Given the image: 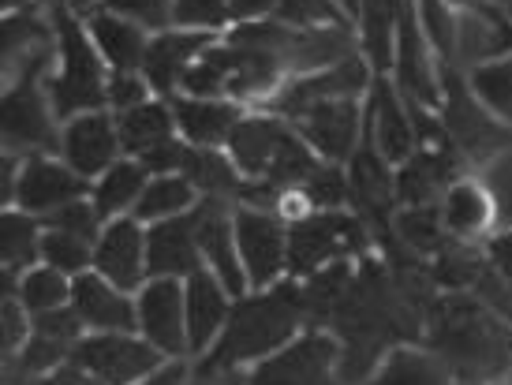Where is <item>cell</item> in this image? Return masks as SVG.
Returning a JSON list of instances; mask_svg holds the SVG:
<instances>
[{
  "instance_id": "cell-5",
  "label": "cell",
  "mask_w": 512,
  "mask_h": 385,
  "mask_svg": "<svg viewBox=\"0 0 512 385\" xmlns=\"http://www.w3.org/2000/svg\"><path fill=\"white\" fill-rule=\"evenodd\" d=\"M441 124L456 154L475 165H483L512 146V128L486 113V105L471 90L468 75H460L453 64H441Z\"/></svg>"
},
{
  "instance_id": "cell-27",
  "label": "cell",
  "mask_w": 512,
  "mask_h": 385,
  "mask_svg": "<svg viewBox=\"0 0 512 385\" xmlns=\"http://www.w3.org/2000/svg\"><path fill=\"white\" fill-rule=\"evenodd\" d=\"M150 176L154 172L146 169L139 157H120L116 165L101 172L98 180L90 184V202L101 214V221L135 214V202L143 195V187L150 184Z\"/></svg>"
},
{
  "instance_id": "cell-9",
  "label": "cell",
  "mask_w": 512,
  "mask_h": 385,
  "mask_svg": "<svg viewBox=\"0 0 512 385\" xmlns=\"http://www.w3.org/2000/svg\"><path fill=\"white\" fill-rule=\"evenodd\" d=\"M374 75L378 72L370 68V60L363 57V53H356V57L341 60V64H333V68H322V72L288 79V83L281 86L266 105H262V113L292 120L296 113L311 109V105H318V101H337V98L367 101Z\"/></svg>"
},
{
  "instance_id": "cell-35",
  "label": "cell",
  "mask_w": 512,
  "mask_h": 385,
  "mask_svg": "<svg viewBox=\"0 0 512 385\" xmlns=\"http://www.w3.org/2000/svg\"><path fill=\"white\" fill-rule=\"evenodd\" d=\"M172 27L202 30V34H225L232 27L228 0H172Z\"/></svg>"
},
{
  "instance_id": "cell-36",
  "label": "cell",
  "mask_w": 512,
  "mask_h": 385,
  "mask_svg": "<svg viewBox=\"0 0 512 385\" xmlns=\"http://www.w3.org/2000/svg\"><path fill=\"white\" fill-rule=\"evenodd\" d=\"M94 8L124 15L131 23L146 27L150 34H161V30L172 27V0H94Z\"/></svg>"
},
{
  "instance_id": "cell-41",
  "label": "cell",
  "mask_w": 512,
  "mask_h": 385,
  "mask_svg": "<svg viewBox=\"0 0 512 385\" xmlns=\"http://www.w3.org/2000/svg\"><path fill=\"white\" fill-rule=\"evenodd\" d=\"M34 385H101V382L90 371H83L79 363H72V359H68V363H64V367H57V371L34 378Z\"/></svg>"
},
{
  "instance_id": "cell-17",
  "label": "cell",
  "mask_w": 512,
  "mask_h": 385,
  "mask_svg": "<svg viewBox=\"0 0 512 385\" xmlns=\"http://www.w3.org/2000/svg\"><path fill=\"white\" fill-rule=\"evenodd\" d=\"M94 270L124 292H139L150 281V251H146V225L135 217L105 221L94 243Z\"/></svg>"
},
{
  "instance_id": "cell-11",
  "label": "cell",
  "mask_w": 512,
  "mask_h": 385,
  "mask_svg": "<svg viewBox=\"0 0 512 385\" xmlns=\"http://www.w3.org/2000/svg\"><path fill=\"white\" fill-rule=\"evenodd\" d=\"M236 247L251 292L288 277V221L273 210L236 206Z\"/></svg>"
},
{
  "instance_id": "cell-13",
  "label": "cell",
  "mask_w": 512,
  "mask_h": 385,
  "mask_svg": "<svg viewBox=\"0 0 512 385\" xmlns=\"http://www.w3.org/2000/svg\"><path fill=\"white\" fill-rule=\"evenodd\" d=\"M90 195V180H83L79 172L64 161L60 154H34L23 157L19 165V184H15V210L34 217L57 214L60 206H68L75 199ZM12 210V206H8Z\"/></svg>"
},
{
  "instance_id": "cell-3",
  "label": "cell",
  "mask_w": 512,
  "mask_h": 385,
  "mask_svg": "<svg viewBox=\"0 0 512 385\" xmlns=\"http://www.w3.org/2000/svg\"><path fill=\"white\" fill-rule=\"evenodd\" d=\"M53 27H57V60L45 75V86L60 124L79 113L109 109V64L101 60L86 19L68 4H60L53 8Z\"/></svg>"
},
{
  "instance_id": "cell-26",
  "label": "cell",
  "mask_w": 512,
  "mask_h": 385,
  "mask_svg": "<svg viewBox=\"0 0 512 385\" xmlns=\"http://www.w3.org/2000/svg\"><path fill=\"white\" fill-rule=\"evenodd\" d=\"M116 128H120V143H124V157H150L154 150L169 146L180 139L176 131V113H172L169 98H150L139 109L116 116Z\"/></svg>"
},
{
  "instance_id": "cell-1",
  "label": "cell",
  "mask_w": 512,
  "mask_h": 385,
  "mask_svg": "<svg viewBox=\"0 0 512 385\" xmlns=\"http://www.w3.org/2000/svg\"><path fill=\"white\" fill-rule=\"evenodd\" d=\"M303 318H307V292L296 285V277L247 292L232 303L221 341L199 359V374L236 371L243 363L255 367L266 356L281 352L288 341H296L303 333Z\"/></svg>"
},
{
  "instance_id": "cell-7",
  "label": "cell",
  "mask_w": 512,
  "mask_h": 385,
  "mask_svg": "<svg viewBox=\"0 0 512 385\" xmlns=\"http://www.w3.org/2000/svg\"><path fill=\"white\" fill-rule=\"evenodd\" d=\"M352 247H363V221L344 210H314L288 225V277H314Z\"/></svg>"
},
{
  "instance_id": "cell-10",
  "label": "cell",
  "mask_w": 512,
  "mask_h": 385,
  "mask_svg": "<svg viewBox=\"0 0 512 385\" xmlns=\"http://www.w3.org/2000/svg\"><path fill=\"white\" fill-rule=\"evenodd\" d=\"M303 143L329 165H348L356 157L363 135H367V101L337 98L318 101L288 120Z\"/></svg>"
},
{
  "instance_id": "cell-46",
  "label": "cell",
  "mask_w": 512,
  "mask_h": 385,
  "mask_svg": "<svg viewBox=\"0 0 512 385\" xmlns=\"http://www.w3.org/2000/svg\"><path fill=\"white\" fill-rule=\"evenodd\" d=\"M64 4H68L72 12H79V15H86L90 8H94V0H64Z\"/></svg>"
},
{
  "instance_id": "cell-8",
  "label": "cell",
  "mask_w": 512,
  "mask_h": 385,
  "mask_svg": "<svg viewBox=\"0 0 512 385\" xmlns=\"http://www.w3.org/2000/svg\"><path fill=\"white\" fill-rule=\"evenodd\" d=\"M72 363L94 374L101 385H139L161 371L169 356L157 352L143 333H86L75 344Z\"/></svg>"
},
{
  "instance_id": "cell-31",
  "label": "cell",
  "mask_w": 512,
  "mask_h": 385,
  "mask_svg": "<svg viewBox=\"0 0 512 385\" xmlns=\"http://www.w3.org/2000/svg\"><path fill=\"white\" fill-rule=\"evenodd\" d=\"M468 83L475 90V98L486 105V113L498 116L505 128H512V53L479 60L468 72Z\"/></svg>"
},
{
  "instance_id": "cell-24",
  "label": "cell",
  "mask_w": 512,
  "mask_h": 385,
  "mask_svg": "<svg viewBox=\"0 0 512 385\" xmlns=\"http://www.w3.org/2000/svg\"><path fill=\"white\" fill-rule=\"evenodd\" d=\"M83 19L94 45H98L101 60L109 64V72H143L146 49L154 38L150 30L124 19V15L105 12V8H90Z\"/></svg>"
},
{
  "instance_id": "cell-23",
  "label": "cell",
  "mask_w": 512,
  "mask_h": 385,
  "mask_svg": "<svg viewBox=\"0 0 512 385\" xmlns=\"http://www.w3.org/2000/svg\"><path fill=\"white\" fill-rule=\"evenodd\" d=\"M146 251H150V277H176L187 281L202 270L199 232H195V210L172 217L161 225H146Z\"/></svg>"
},
{
  "instance_id": "cell-4",
  "label": "cell",
  "mask_w": 512,
  "mask_h": 385,
  "mask_svg": "<svg viewBox=\"0 0 512 385\" xmlns=\"http://www.w3.org/2000/svg\"><path fill=\"white\" fill-rule=\"evenodd\" d=\"M53 60H42L27 72L4 83V109H0V131H4V150L19 157L57 154L60 150V116L53 109L45 75Z\"/></svg>"
},
{
  "instance_id": "cell-45",
  "label": "cell",
  "mask_w": 512,
  "mask_h": 385,
  "mask_svg": "<svg viewBox=\"0 0 512 385\" xmlns=\"http://www.w3.org/2000/svg\"><path fill=\"white\" fill-rule=\"evenodd\" d=\"M341 8L348 12V19L356 23V19H359V8H363V0H341Z\"/></svg>"
},
{
  "instance_id": "cell-28",
  "label": "cell",
  "mask_w": 512,
  "mask_h": 385,
  "mask_svg": "<svg viewBox=\"0 0 512 385\" xmlns=\"http://www.w3.org/2000/svg\"><path fill=\"white\" fill-rule=\"evenodd\" d=\"M199 191L187 180L184 172H154L150 184L143 187V195L135 202V221L143 225H161V221H172V217H184L199 206Z\"/></svg>"
},
{
  "instance_id": "cell-44",
  "label": "cell",
  "mask_w": 512,
  "mask_h": 385,
  "mask_svg": "<svg viewBox=\"0 0 512 385\" xmlns=\"http://www.w3.org/2000/svg\"><path fill=\"white\" fill-rule=\"evenodd\" d=\"M490 251H494V258H498L501 266L512 270V232H498V236L490 240Z\"/></svg>"
},
{
  "instance_id": "cell-30",
  "label": "cell",
  "mask_w": 512,
  "mask_h": 385,
  "mask_svg": "<svg viewBox=\"0 0 512 385\" xmlns=\"http://www.w3.org/2000/svg\"><path fill=\"white\" fill-rule=\"evenodd\" d=\"M15 296H19V303H23L30 314L60 311V307H72V277L53 270L49 262H38V266H30L27 273H19Z\"/></svg>"
},
{
  "instance_id": "cell-12",
  "label": "cell",
  "mask_w": 512,
  "mask_h": 385,
  "mask_svg": "<svg viewBox=\"0 0 512 385\" xmlns=\"http://www.w3.org/2000/svg\"><path fill=\"white\" fill-rule=\"evenodd\" d=\"M367 135L374 150L393 165H408L419 154V135H415L412 105L393 83V75H374L367 94Z\"/></svg>"
},
{
  "instance_id": "cell-25",
  "label": "cell",
  "mask_w": 512,
  "mask_h": 385,
  "mask_svg": "<svg viewBox=\"0 0 512 385\" xmlns=\"http://www.w3.org/2000/svg\"><path fill=\"white\" fill-rule=\"evenodd\" d=\"M359 385H456V374L434 348L397 344Z\"/></svg>"
},
{
  "instance_id": "cell-14",
  "label": "cell",
  "mask_w": 512,
  "mask_h": 385,
  "mask_svg": "<svg viewBox=\"0 0 512 385\" xmlns=\"http://www.w3.org/2000/svg\"><path fill=\"white\" fill-rule=\"evenodd\" d=\"M135 307H139V333L154 344L157 352H165L169 359L191 356L184 281H176V277H150L135 292Z\"/></svg>"
},
{
  "instance_id": "cell-32",
  "label": "cell",
  "mask_w": 512,
  "mask_h": 385,
  "mask_svg": "<svg viewBox=\"0 0 512 385\" xmlns=\"http://www.w3.org/2000/svg\"><path fill=\"white\" fill-rule=\"evenodd\" d=\"M42 262H49L53 270L79 277V273L94 270V243L75 236L64 229H45L42 236Z\"/></svg>"
},
{
  "instance_id": "cell-2",
  "label": "cell",
  "mask_w": 512,
  "mask_h": 385,
  "mask_svg": "<svg viewBox=\"0 0 512 385\" xmlns=\"http://www.w3.org/2000/svg\"><path fill=\"white\" fill-rule=\"evenodd\" d=\"M225 154L243 180L273 184L277 191H299L322 165V157L296 135V128L273 113H247L232 131Z\"/></svg>"
},
{
  "instance_id": "cell-20",
  "label": "cell",
  "mask_w": 512,
  "mask_h": 385,
  "mask_svg": "<svg viewBox=\"0 0 512 385\" xmlns=\"http://www.w3.org/2000/svg\"><path fill=\"white\" fill-rule=\"evenodd\" d=\"M232 303H236V296L206 266L187 277L184 307H187V344H191V356L202 359L221 341V333L228 326V314H232Z\"/></svg>"
},
{
  "instance_id": "cell-33",
  "label": "cell",
  "mask_w": 512,
  "mask_h": 385,
  "mask_svg": "<svg viewBox=\"0 0 512 385\" xmlns=\"http://www.w3.org/2000/svg\"><path fill=\"white\" fill-rule=\"evenodd\" d=\"M288 27L299 30H314V27H356L348 12L341 8V0H281L277 4V15Z\"/></svg>"
},
{
  "instance_id": "cell-42",
  "label": "cell",
  "mask_w": 512,
  "mask_h": 385,
  "mask_svg": "<svg viewBox=\"0 0 512 385\" xmlns=\"http://www.w3.org/2000/svg\"><path fill=\"white\" fill-rule=\"evenodd\" d=\"M449 8H453L456 15L460 12H475V15H483L486 23H494V27H505V19H501V12L490 4V0H449Z\"/></svg>"
},
{
  "instance_id": "cell-15",
  "label": "cell",
  "mask_w": 512,
  "mask_h": 385,
  "mask_svg": "<svg viewBox=\"0 0 512 385\" xmlns=\"http://www.w3.org/2000/svg\"><path fill=\"white\" fill-rule=\"evenodd\" d=\"M195 232H199L202 266L221 277V285L240 300L251 292L247 273L236 247V202L228 199H199L195 206Z\"/></svg>"
},
{
  "instance_id": "cell-18",
  "label": "cell",
  "mask_w": 512,
  "mask_h": 385,
  "mask_svg": "<svg viewBox=\"0 0 512 385\" xmlns=\"http://www.w3.org/2000/svg\"><path fill=\"white\" fill-rule=\"evenodd\" d=\"M72 307L83 318L86 333H139L135 292L116 288L98 270L72 277Z\"/></svg>"
},
{
  "instance_id": "cell-19",
  "label": "cell",
  "mask_w": 512,
  "mask_h": 385,
  "mask_svg": "<svg viewBox=\"0 0 512 385\" xmlns=\"http://www.w3.org/2000/svg\"><path fill=\"white\" fill-rule=\"evenodd\" d=\"M221 34H202V30H180L169 27L150 38V49H146L143 60V75L150 79L157 98H176L180 94V83H184L187 68L210 53V45L217 42Z\"/></svg>"
},
{
  "instance_id": "cell-39",
  "label": "cell",
  "mask_w": 512,
  "mask_h": 385,
  "mask_svg": "<svg viewBox=\"0 0 512 385\" xmlns=\"http://www.w3.org/2000/svg\"><path fill=\"white\" fill-rule=\"evenodd\" d=\"M150 98H157V94L143 72H109V109L116 116L128 113V109H139Z\"/></svg>"
},
{
  "instance_id": "cell-34",
  "label": "cell",
  "mask_w": 512,
  "mask_h": 385,
  "mask_svg": "<svg viewBox=\"0 0 512 385\" xmlns=\"http://www.w3.org/2000/svg\"><path fill=\"white\" fill-rule=\"evenodd\" d=\"M299 191H303V199L311 202V210H341L344 202H348V195H352L348 165H329V161H322Z\"/></svg>"
},
{
  "instance_id": "cell-22",
  "label": "cell",
  "mask_w": 512,
  "mask_h": 385,
  "mask_svg": "<svg viewBox=\"0 0 512 385\" xmlns=\"http://www.w3.org/2000/svg\"><path fill=\"white\" fill-rule=\"evenodd\" d=\"M172 101V113H176V131L187 146H199V150H225L232 131L240 128V120L247 116V105L232 98L221 101H195L176 94Z\"/></svg>"
},
{
  "instance_id": "cell-16",
  "label": "cell",
  "mask_w": 512,
  "mask_h": 385,
  "mask_svg": "<svg viewBox=\"0 0 512 385\" xmlns=\"http://www.w3.org/2000/svg\"><path fill=\"white\" fill-rule=\"evenodd\" d=\"M68 165H72L83 180H98L101 172L116 165L124 157L120 143V128H116L113 109H94V113H79L60 124V150Z\"/></svg>"
},
{
  "instance_id": "cell-37",
  "label": "cell",
  "mask_w": 512,
  "mask_h": 385,
  "mask_svg": "<svg viewBox=\"0 0 512 385\" xmlns=\"http://www.w3.org/2000/svg\"><path fill=\"white\" fill-rule=\"evenodd\" d=\"M45 229H64V232H75V236H83V240L98 243L101 229H105V221H101V214L94 210V202H90V195L86 199H75L68 202V206H60L57 214H49L42 221Z\"/></svg>"
},
{
  "instance_id": "cell-29",
  "label": "cell",
  "mask_w": 512,
  "mask_h": 385,
  "mask_svg": "<svg viewBox=\"0 0 512 385\" xmlns=\"http://www.w3.org/2000/svg\"><path fill=\"white\" fill-rule=\"evenodd\" d=\"M42 217L23 214V210H4L0 214V258H4V273H27L30 266L42 262Z\"/></svg>"
},
{
  "instance_id": "cell-40",
  "label": "cell",
  "mask_w": 512,
  "mask_h": 385,
  "mask_svg": "<svg viewBox=\"0 0 512 385\" xmlns=\"http://www.w3.org/2000/svg\"><path fill=\"white\" fill-rule=\"evenodd\" d=\"M281 0H228L232 12V27L236 23H258V19H273Z\"/></svg>"
},
{
  "instance_id": "cell-38",
  "label": "cell",
  "mask_w": 512,
  "mask_h": 385,
  "mask_svg": "<svg viewBox=\"0 0 512 385\" xmlns=\"http://www.w3.org/2000/svg\"><path fill=\"white\" fill-rule=\"evenodd\" d=\"M180 94L184 98H195V101H221L228 98V75L221 64H214L210 57L195 60L191 68H187L184 83H180Z\"/></svg>"
},
{
  "instance_id": "cell-6",
  "label": "cell",
  "mask_w": 512,
  "mask_h": 385,
  "mask_svg": "<svg viewBox=\"0 0 512 385\" xmlns=\"http://www.w3.org/2000/svg\"><path fill=\"white\" fill-rule=\"evenodd\" d=\"M341 341L326 329H303L281 352L251 367L247 385H344Z\"/></svg>"
},
{
  "instance_id": "cell-21",
  "label": "cell",
  "mask_w": 512,
  "mask_h": 385,
  "mask_svg": "<svg viewBox=\"0 0 512 385\" xmlns=\"http://www.w3.org/2000/svg\"><path fill=\"white\" fill-rule=\"evenodd\" d=\"M438 217L445 236H453L460 243L483 240L498 229L494 217H498V202L490 195V187L479 184L475 176H456L453 184L441 191L438 199Z\"/></svg>"
},
{
  "instance_id": "cell-43",
  "label": "cell",
  "mask_w": 512,
  "mask_h": 385,
  "mask_svg": "<svg viewBox=\"0 0 512 385\" xmlns=\"http://www.w3.org/2000/svg\"><path fill=\"white\" fill-rule=\"evenodd\" d=\"M184 374H187L184 363H180V359H169L161 371H154L146 382H139V385H184Z\"/></svg>"
},
{
  "instance_id": "cell-47",
  "label": "cell",
  "mask_w": 512,
  "mask_h": 385,
  "mask_svg": "<svg viewBox=\"0 0 512 385\" xmlns=\"http://www.w3.org/2000/svg\"><path fill=\"white\" fill-rule=\"evenodd\" d=\"M34 4H38V8H42V12H49V8H60V4H64V0H34Z\"/></svg>"
}]
</instances>
